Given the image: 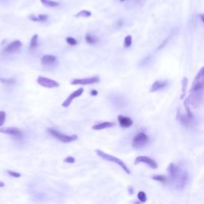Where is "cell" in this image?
I'll use <instances>...</instances> for the list:
<instances>
[{
  "label": "cell",
  "instance_id": "1",
  "mask_svg": "<svg viewBox=\"0 0 204 204\" xmlns=\"http://www.w3.org/2000/svg\"><path fill=\"white\" fill-rule=\"evenodd\" d=\"M168 171L169 173L171 182L174 187L179 190L184 188L188 180V174L187 171L182 169L179 165L173 163L169 164Z\"/></svg>",
  "mask_w": 204,
  "mask_h": 204
},
{
  "label": "cell",
  "instance_id": "2",
  "mask_svg": "<svg viewBox=\"0 0 204 204\" xmlns=\"http://www.w3.org/2000/svg\"><path fill=\"white\" fill-rule=\"evenodd\" d=\"M96 154L98 155L100 158L104 159V160H108V161L112 162V163H115L116 164H118V165H119L120 167V168H121L122 169H123L127 174L131 173V171H130L129 168H128V166L126 165V164H125L121 160H120V159L116 158V157H115V156H111V155H108V153H105V152H104L103 151L98 150V149L96 150Z\"/></svg>",
  "mask_w": 204,
  "mask_h": 204
},
{
  "label": "cell",
  "instance_id": "3",
  "mask_svg": "<svg viewBox=\"0 0 204 204\" xmlns=\"http://www.w3.org/2000/svg\"><path fill=\"white\" fill-rule=\"evenodd\" d=\"M47 131L50 133V134L51 136H53L54 137H55L56 139H58V141H60L61 142L63 143H70L72 141H76L77 139V135H72V136H67L65 135L63 133H60L58 130L54 129H47Z\"/></svg>",
  "mask_w": 204,
  "mask_h": 204
},
{
  "label": "cell",
  "instance_id": "4",
  "mask_svg": "<svg viewBox=\"0 0 204 204\" xmlns=\"http://www.w3.org/2000/svg\"><path fill=\"white\" fill-rule=\"evenodd\" d=\"M189 104L194 107L198 108L203 100V93L202 90L199 91H191V94L187 97Z\"/></svg>",
  "mask_w": 204,
  "mask_h": 204
},
{
  "label": "cell",
  "instance_id": "5",
  "mask_svg": "<svg viewBox=\"0 0 204 204\" xmlns=\"http://www.w3.org/2000/svg\"><path fill=\"white\" fill-rule=\"evenodd\" d=\"M204 89V67L199 70L193 81L191 91H199Z\"/></svg>",
  "mask_w": 204,
  "mask_h": 204
},
{
  "label": "cell",
  "instance_id": "6",
  "mask_svg": "<svg viewBox=\"0 0 204 204\" xmlns=\"http://www.w3.org/2000/svg\"><path fill=\"white\" fill-rule=\"evenodd\" d=\"M0 133L10 135L15 140H21L23 137L22 132L19 129L14 127H0Z\"/></svg>",
  "mask_w": 204,
  "mask_h": 204
},
{
  "label": "cell",
  "instance_id": "7",
  "mask_svg": "<svg viewBox=\"0 0 204 204\" xmlns=\"http://www.w3.org/2000/svg\"><path fill=\"white\" fill-rule=\"evenodd\" d=\"M148 137L145 133H139L133 140V147L136 149H139L148 144Z\"/></svg>",
  "mask_w": 204,
  "mask_h": 204
},
{
  "label": "cell",
  "instance_id": "8",
  "mask_svg": "<svg viewBox=\"0 0 204 204\" xmlns=\"http://www.w3.org/2000/svg\"><path fill=\"white\" fill-rule=\"evenodd\" d=\"M37 82L41 86L45 87V88H48V89H52V88H58L60 86V84L58 81H54V80L50 79L47 77H39L37 79Z\"/></svg>",
  "mask_w": 204,
  "mask_h": 204
},
{
  "label": "cell",
  "instance_id": "9",
  "mask_svg": "<svg viewBox=\"0 0 204 204\" xmlns=\"http://www.w3.org/2000/svg\"><path fill=\"white\" fill-rule=\"evenodd\" d=\"M100 81V77L98 76L83 78V79H75L71 81V85H92Z\"/></svg>",
  "mask_w": 204,
  "mask_h": 204
},
{
  "label": "cell",
  "instance_id": "10",
  "mask_svg": "<svg viewBox=\"0 0 204 204\" xmlns=\"http://www.w3.org/2000/svg\"><path fill=\"white\" fill-rule=\"evenodd\" d=\"M139 163H144V164H148L151 168H153V169H156V168H158L157 163L154 160H152V159H151L150 157H148V156H141L137 157L135 160V164H139Z\"/></svg>",
  "mask_w": 204,
  "mask_h": 204
},
{
  "label": "cell",
  "instance_id": "11",
  "mask_svg": "<svg viewBox=\"0 0 204 204\" xmlns=\"http://www.w3.org/2000/svg\"><path fill=\"white\" fill-rule=\"evenodd\" d=\"M177 119L186 128H191L194 125V121L192 120V118L189 117L188 116H186L180 112V110L178 109Z\"/></svg>",
  "mask_w": 204,
  "mask_h": 204
},
{
  "label": "cell",
  "instance_id": "12",
  "mask_svg": "<svg viewBox=\"0 0 204 204\" xmlns=\"http://www.w3.org/2000/svg\"><path fill=\"white\" fill-rule=\"evenodd\" d=\"M22 43L20 41L16 40L12 42L11 43L8 45L6 48L4 49V53H6V54H14V53L18 52L22 48Z\"/></svg>",
  "mask_w": 204,
  "mask_h": 204
},
{
  "label": "cell",
  "instance_id": "13",
  "mask_svg": "<svg viewBox=\"0 0 204 204\" xmlns=\"http://www.w3.org/2000/svg\"><path fill=\"white\" fill-rule=\"evenodd\" d=\"M83 92H84V89H83V88H80L79 89L76 90L75 92H72L71 94L68 96V98L62 103V107H65V108L69 107V106L70 105V104L72 103V101H73V100H74L75 98H77V97H79L80 96H81Z\"/></svg>",
  "mask_w": 204,
  "mask_h": 204
},
{
  "label": "cell",
  "instance_id": "14",
  "mask_svg": "<svg viewBox=\"0 0 204 204\" xmlns=\"http://www.w3.org/2000/svg\"><path fill=\"white\" fill-rule=\"evenodd\" d=\"M118 121H119L120 125L124 129H127V128L131 127L133 125V121L131 118L127 117V116H118Z\"/></svg>",
  "mask_w": 204,
  "mask_h": 204
},
{
  "label": "cell",
  "instance_id": "15",
  "mask_svg": "<svg viewBox=\"0 0 204 204\" xmlns=\"http://www.w3.org/2000/svg\"><path fill=\"white\" fill-rule=\"evenodd\" d=\"M168 85V82L165 81H156L153 83V85H152V87L150 88V92H156V91L161 90L164 88H165Z\"/></svg>",
  "mask_w": 204,
  "mask_h": 204
},
{
  "label": "cell",
  "instance_id": "16",
  "mask_svg": "<svg viewBox=\"0 0 204 204\" xmlns=\"http://www.w3.org/2000/svg\"><path fill=\"white\" fill-rule=\"evenodd\" d=\"M114 125H115V123H113V122H109V121L102 122V123L93 125V126H92V129H94V130H102V129L113 127Z\"/></svg>",
  "mask_w": 204,
  "mask_h": 204
},
{
  "label": "cell",
  "instance_id": "17",
  "mask_svg": "<svg viewBox=\"0 0 204 204\" xmlns=\"http://www.w3.org/2000/svg\"><path fill=\"white\" fill-rule=\"evenodd\" d=\"M56 61V57L53 56V55H50V54H46L42 58L41 62L43 65H50V64L54 63Z\"/></svg>",
  "mask_w": 204,
  "mask_h": 204
},
{
  "label": "cell",
  "instance_id": "18",
  "mask_svg": "<svg viewBox=\"0 0 204 204\" xmlns=\"http://www.w3.org/2000/svg\"><path fill=\"white\" fill-rule=\"evenodd\" d=\"M85 41L89 44H96V43H97L100 41V39H99L98 37L91 35V34H87L85 35Z\"/></svg>",
  "mask_w": 204,
  "mask_h": 204
},
{
  "label": "cell",
  "instance_id": "19",
  "mask_svg": "<svg viewBox=\"0 0 204 204\" xmlns=\"http://www.w3.org/2000/svg\"><path fill=\"white\" fill-rule=\"evenodd\" d=\"M40 1L44 6H48V7H58L60 6L59 2L53 1V0H40Z\"/></svg>",
  "mask_w": 204,
  "mask_h": 204
},
{
  "label": "cell",
  "instance_id": "20",
  "mask_svg": "<svg viewBox=\"0 0 204 204\" xmlns=\"http://www.w3.org/2000/svg\"><path fill=\"white\" fill-rule=\"evenodd\" d=\"M38 39H39V35H35L31 41V44H30V49L31 50H35L38 46Z\"/></svg>",
  "mask_w": 204,
  "mask_h": 204
},
{
  "label": "cell",
  "instance_id": "21",
  "mask_svg": "<svg viewBox=\"0 0 204 204\" xmlns=\"http://www.w3.org/2000/svg\"><path fill=\"white\" fill-rule=\"evenodd\" d=\"M187 77H183V81H182V95L181 97L180 98L183 99L184 98L185 95H186V89H187Z\"/></svg>",
  "mask_w": 204,
  "mask_h": 204
},
{
  "label": "cell",
  "instance_id": "22",
  "mask_svg": "<svg viewBox=\"0 0 204 204\" xmlns=\"http://www.w3.org/2000/svg\"><path fill=\"white\" fill-rule=\"evenodd\" d=\"M92 15V13H91L89 10H81L80 12H78V13L77 14L75 15V17H84V18H89L90 17V16Z\"/></svg>",
  "mask_w": 204,
  "mask_h": 204
},
{
  "label": "cell",
  "instance_id": "23",
  "mask_svg": "<svg viewBox=\"0 0 204 204\" xmlns=\"http://www.w3.org/2000/svg\"><path fill=\"white\" fill-rule=\"evenodd\" d=\"M184 107H185V109H186V111H187V115L189 117L193 118V113H192V112H191V108H190V104H189L187 98L184 100Z\"/></svg>",
  "mask_w": 204,
  "mask_h": 204
},
{
  "label": "cell",
  "instance_id": "24",
  "mask_svg": "<svg viewBox=\"0 0 204 204\" xmlns=\"http://www.w3.org/2000/svg\"><path fill=\"white\" fill-rule=\"evenodd\" d=\"M152 178L154 179V180H156V181H160V182H161V183H167V181H168V178L166 177L165 175H154V176H152Z\"/></svg>",
  "mask_w": 204,
  "mask_h": 204
},
{
  "label": "cell",
  "instance_id": "25",
  "mask_svg": "<svg viewBox=\"0 0 204 204\" xmlns=\"http://www.w3.org/2000/svg\"><path fill=\"white\" fill-rule=\"evenodd\" d=\"M137 198L141 202H145L147 201V196L144 191H140L137 194Z\"/></svg>",
  "mask_w": 204,
  "mask_h": 204
},
{
  "label": "cell",
  "instance_id": "26",
  "mask_svg": "<svg viewBox=\"0 0 204 204\" xmlns=\"http://www.w3.org/2000/svg\"><path fill=\"white\" fill-rule=\"evenodd\" d=\"M132 42H133V39H132L131 35H128V36L125 37L124 39V46L126 48L128 47H130L132 45Z\"/></svg>",
  "mask_w": 204,
  "mask_h": 204
},
{
  "label": "cell",
  "instance_id": "27",
  "mask_svg": "<svg viewBox=\"0 0 204 204\" xmlns=\"http://www.w3.org/2000/svg\"><path fill=\"white\" fill-rule=\"evenodd\" d=\"M66 40L68 44H69L70 46H76L77 44V41L75 39L72 38V37H68V38H66Z\"/></svg>",
  "mask_w": 204,
  "mask_h": 204
},
{
  "label": "cell",
  "instance_id": "28",
  "mask_svg": "<svg viewBox=\"0 0 204 204\" xmlns=\"http://www.w3.org/2000/svg\"><path fill=\"white\" fill-rule=\"evenodd\" d=\"M5 120H6V112L3 111H0V127H2L3 125Z\"/></svg>",
  "mask_w": 204,
  "mask_h": 204
},
{
  "label": "cell",
  "instance_id": "29",
  "mask_svg": "<svg viewBox=\"0 0 204 204\" xmlns=\"http://www.w3.org/2000/svg\"><path fill=\"white\" fill-rule=\"evenodd\" d=\"M0 81L3 84H13L15 82V80L13 78H0Z\"/></svg>",
  "mask_w": 204,
  "mask_h": 204
},
{
  "label": "cell",
  "instance_id": "30",
  "mask_svg": "<svg viewBox=\"0 0 204 204\" xmlns=\"http://www.w3.org/2000/svg\"><path fill=\"white\" fill-rule=\"evenodd\" d=\"M7 174L8 175H10V176H12V177H14V178H19L20 176H21V174L14 171H8Z\"/></svg>",
  "mask_w": 204,
  "mask_h": 204
},
{
  "label": "cell",
  "instance_id": "31",
  "mask_svg": "<svg viewBox=\"0 0 204 204\" xmlns=\"http://www.w3.org/2000/svg\"><path fill=\"white\" fill-rule=\"evenodd\" d=\"M38 18H39V22H46V20L48 19V15H47V14H39V15L38 16Z\"/></svg>",
  "mask_w": 204,
  "mask_h": 204
},
{
  "label": "cell",
  "instance_id": "32",
  "mask_svg": "<svg viewBox=\"0 0 204 204\" xmlns=\"http://www.w3.org/2000/svg\"><path fill=\"white\" fill-rule=\"evenodd\" d=\"M65 163H68V164H73L75 162V159L71 156H69V157H66V159H64L63 160Z\"/></svg>",
  "mask_w": 204,
  "mask_h": 204
},
{
  "label": "cell",
  "instance_id": "33",
  "mask_svg": "<svg viewBox=\"0 0 204 204\" xmlns=\"http://www.w3.org/2000/svg\"><path fill=\"white\" fill-rule=\"evenodd\" d=\"M169 39H169V38H168V39H166V40H164V43H162V44L160 45V46L158 47V50H161L162 48H164V46H165L166 45H167V43H168V41H169Z\"/></svg>",
  "mask_w": 204,
  "mask_h": 204
},
{
  "label": "cell",
  "instance_id": "34",
  "mask_svg": "<svg viewBox=\"0 0 204 204\" xmlns=\"http://www.w3.org/2000/svg\"><path fill=\"white\" fill-rule=\"evenodd\" d=\"M29 18L31 20V21H33V22H39V18L36 17V16H35V15H30Z\"/></svg>",
  "mask_w": 204,
  "mask_h": 204
},
{
  "label": "cell",
  "instance_id": "35",
  "mask_svg": "<svg viewBox=\"0 0 204 204\" xmlns=\"http://www.w3.org/2000/svg\"><path fill=\"white\" fill-rule=\"evenodd\" d=\"M124 24V20L123 19H120L118 20V22H116V26H117L118 27H120L122 25Z\"/></svg>",
  "mask_w": 204,
  "mask_h": 204
},
{
  "label": "cell",
  "instance_id": "36",
  "mask_svg": "<svg viewBox=\"0 0 204 204\" xmlns=\"http://www.w3.org/2000/svg\"><path fill=\"white\" fill-rule=\"evenodd\" d=\"M90 93L92 96H97V94H98V92H97L96 90H95V89H92V90L90 92Z\"/></svg>",
  "mask_w": 204,
  "mask_h": 204
},
{
  "label": "cell",
  "instance_id": "37",
  "mask_svg": "<svg viewBox=\"0 0 204 204\" xmlns=\"http://www.w3.org/2000/svg\"><path fill=\"white\" fill-rule=\"evenodd\" d=\"M129 194H133V187H129Z\"/></svg>",
  "mask_w": 204,
  "mask_h": 204
},
{
  "label": "cell",
  "instance_id": "38",
  "mask_svg": "<svg viewBox=\"0 0 204 204\" xmlns=\"http://www.w3.org/2000/svg\"><path fill=\"white\" fill-rule=\"evenodd\" d=\"M4 185H5V184H4L3 182L0 181V187H4Z\"/></svg>",
  "mask_w": 204,
  "mask_h": 204
},
{
  "label": "cell",
  "instance_id": "39",
  "mask_svg": "<svg viewBox=\"0 0 204 204\" xmlns=\"http://www.w3.org/2000/svg\"><path fill=\"white\" fill-rule=\"evenodd\" d=\"M200 18H201V19H202V21L204 22V14H201Z\"/></svg>",
  "mask_w": 204,
  "mask_h": 204
},
{
  "label": "cell",
  "instance_id": "40",
  "mask_svg": "<svg viewBox=\"0 0 204 204\" xmlns=\"http://www.w3.org/2000/svg\"><path fill=\"white\" fill-rule=\"evenodd\" d=\"M120 2H124V0H120Z\"/></svg>",
  "mask_w": 204,
  "mask_h": 204
}]
</instances>
